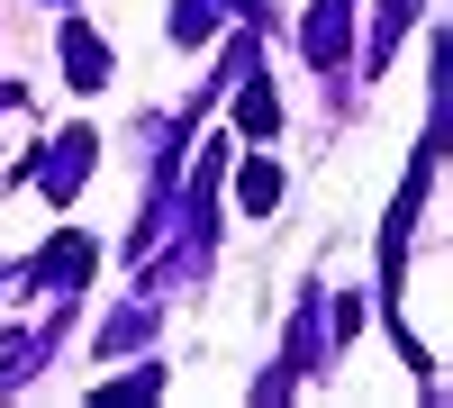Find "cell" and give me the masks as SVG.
<instances>
[{
  "label": "cell",
  "instance_id": "cell-1",
  "mask_svg": "<svg viewBox=\"0 0 453 408\" xmlns=\"http://www.w3.org/2000/svg\"><path fill=\"white\" fill-rule=\"evenodd\" d=\"M236 119H245V136H273V127H281V109H273V82H263V73L236 91Z\"/></svg>",
  "mask_w": 453,
  "mask_h": 408
},
{
  "label": "cell",
  "instance_id": "cell-2",
  "mask_svg": "<svg viewBox=\"0 0 453 408\" xmlns=\"http://www.w3.org/2000/svg\"><path fill=\"white\" fill-rule=\"evenodd\" d=\"M64 64H73V82H82V91H91L100 73H109V55L91 46V27H64Z\"/></svg>",
  "mask_w": 453,
  "mask_h": 408
},
{
  "label": "cell",
  "instance_id": "cell-3",
  "mask_svg": "<svg viewBox=\"0 0 453 408\" xmlns=\"http://www.w3.org/2000/svg\"><path fill=\"white\" fill-rule=\"evenodd\" d=\"M236 200H245V209L263 218V209L281 200V173H273V164H245V181H236Z\"/></svg>",
  "mask_w": 453,
  "mask_h": 408
}]
</instances>
